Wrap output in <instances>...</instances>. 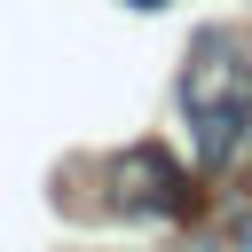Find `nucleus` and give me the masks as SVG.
Listing matches in <instances>:
<instances>
[{"mask_svg":"<svg viewBox=\"0 0 252 252\" xmlns=\"http://www.w3.org/2000/svg\"><path fill=\"white\" fill-rule=\"evenodd\" d=\"M181 110H189L197 150H205L213 165H220V158L236 150V134L252 126V63L236 55L228 32H205V39H197V63H189V79H181Z\"/></svg>","mask_w":252,"mask_h":252,"instance_id":"obj_1","label":"nucleus"},{"mask_svg":"<svg viewBox=\"0 0 252 252\" xmlns=\"http://www.w3.org/2000/svg\"><path fill=\"white\" fill-rule=\"evenodd\" d=\"M142 8H158V0H142Z\"/></svg>","mask_w":252,"mask_h":252,"instance_id":"obj_2","label":"nucleus"}]
</instances>
